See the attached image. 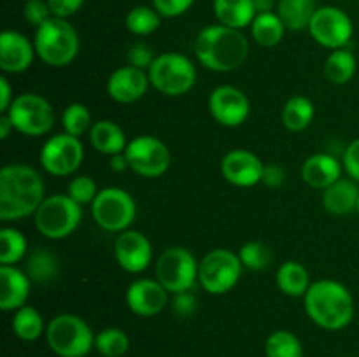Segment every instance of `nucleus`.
<instances>
[{
	"label": "nucleus",
	"instance_id": "obj_21",
	"mask_svg": "<svg viewBox=\"0 0 359 357\" xmlns=\"http://www.w3.org/2000/svg\"><path fill=\"white\" fill-rule=\"evenodd\" d=\"M30 276L16 266L0 265V308L16 312L25 307L30 296Z\"/></svg>",
	"mask_w": 359,
	"mask_h": 357
},
{
	"label": "nucleus",
	"instance_id": "obj_5",
	"mask_svg": "<svg viewBox=\"0 0 359 357\" xmlns=\"http://www.w3.org/2000/svg\"><path fill=\"white\" fill-rule=\"evenodd\" d=\"M46 340L58 357H86L95 349V335L83 317L60 314L46 328Z\"/></svg>",
	"mask_w": 359,
	"mask_h": 357
},
{
	"label": "nucleus",
	"instance_id": "obj_4",
	"mask_svg": "<svg viewBox=\"0 0 359 357\" xmlns=\"http://www.w3.org/2000/svg\"><path fill=\"white\" fill-rule=\"evenodd\" d=\"M34 46L37 56L46 65L62 69L76 59L81 41L79 34L69 20L53 16L35 28Z\"/></svg>",
	"mask_w": 359,
	"mask_h": 357
},
{
	"label": "nucleus",
	"instance_id": "obj_15",
	"mask_svg": "<svg viewBox=\"0 0 359 357\" xmlns=\"http://www.w3.org/2000/svg\"><path fill=\"white\" fill-rule=\"evenodd\" d=\"M209 112L214 121L226 128H237L248 121L251 114V102L238 88L223 84L217 86L209 97Z\"/></svg>",
	"mask_w": 359,
	"mask_h": 357
},
{
	"label": "nucleus",
	"instance_id": "obj_26",
	"mask_svg": "<svg viewBox=\"0 0 359 357\" xmlns=\"http://www.w3.org/2000/svg\"><path fill=\"white\" fill-rule=\"evenodd\" d=\"M276 284L280 293L291 298H304L309 287L312 286L311 273L302 262L286 261L279 266L276 275Z\"/></svg>",
	"mask_w": 359,
	"mask_h": 357
},
{
	"label": "nucleus",
	"instance_id": "obj_17",
	"mask_svg": "<svg viewBox=\"0 0 359 357\" xmlns=\"http://www.w3.org/2000/svg\"><path fill=\"white\" fill-rule=\"evenodd\" d=\"M265 163L248 149H231L221 160V174L237 188H252L263 178Z\"/></svg>",
	"mask_w": 359,
	"mask_h": 357
},
{
	"label": "nucleus",
	"instance_id": "obj_2",
	"mask_svg": "<svg viewBox=\"0 0 359 357\" xmlns=\"http://www.w3.org/2000/svg\"><path fill=\"white\" fill-rule=\"evenodd\" d=\"M195 55L212 72H233L248 59L249 41L237 28L210 24L196 35Z\"/></svg>",
	"mask_w": 359,
	"mask_h": 357
},
{
	"label": "nucleus",
	"instance_id": "obj_18",
	"mask_svg": "<svg viewBox=\"0 0 359 357\" xmlns=\"http://www.w3.org/2000/svg\"><path fill=\"white\" fill-rule=\"evenodd\" d=\"M168 290L154 279H139L126 290V304L139 317H154L168 304Z\"/></svg>",
	"mask_w": 359,
	"mask_h": 357
},
{
	"label": "nucleus",
	"instance_id": "obj_29",
	"mask_svg": "<svg viewBox=\"0 0 359 357\" xmlns=\"http://www.w3.org/2000/svg\"><path fill=\"white\" fill-rule=\"evenodd\" d=\"M287 28L284 27L283 20L277 13L256 14L255 21L251 23V35L256 44L263 48H273L280 44Z\"/></svg>",
	"mask_w": 359,
	"mask_h": 357
},
{
	"label": "nucleus",
	"instance_id": "obj_40",
	"mask_svg": "<svg viewBox=\"0 0 359 357\" xmlns=\"http://www.w3.org/2000/svg\"><path fill=\"white\" fill-rule=\"evenodd\" d=\"M23 18L35 28L41 27L49 18H53L48 0H27L23 6Z\"/></svg>",
	"mask_w": 359,
	"mask_h": 357
},
{
	"label": "nucleus",
	"instance_id": "obj_13",
	"mask_svg": "<svg viewBox=\"0 0 359 357\" xmlns=\"http://www.w3.org/2000/svg\"><path fill=\"white\" fill-rule=\"evenodd\" d=\"M309 34L319 46L326 49L347 48L354 34V24L349 14L335 6L318 7L309 24Z\"/></svg>",
	"mask_w": 359,
	"mask_h": 357
},
{
	"label": "nucleus",
	"instance_id": "obj_42",
	"mask_svg": "<svg viewBox=\"0 0 359 357\" xmlns=\"http://www.w3.org/2000/svg\"><path fill=\"white\" fill-rule=\"evenodd\" d=\"M195 0H153V7L161 18H179L188 13Z\"/></svg>",
	"mask_w": 359,
	"mask_h": 357
},
{
	"label": "nucleus",
	"instance_id": "obj_34",
	"mask_svg": "<svg viewBox=\"0 0 359 357\" xmlns=\"http://www.w3.org/2000/svg\"><path fill=\"white\" fill-rule=\"evenodd\" d=\"M266 357H304V345L294 332L277 329L265 342Z\"/></svg>",
	"mask_w": 359,
	"mask_h": 357
},
{
	"label": "nucleus",
	"instance_id": "obj_37",
	"mask_svg": "<svg viewBox=\"0 0 359 357\" xmlns=\"http://www.w3.org/2000/svg\"><path fill=\"white\" fill-rule=\"evenodd\" d=\"M62 126L63 132L69 135L81 136L86 132H90L93 121H91L90 108L84 104H70L67 105L62 114Z\"/></svg>",
	"mask_w": 359,
	"mask_h": 357
},
{
	"label": "nucleus",
	"instance_id": "obj_11",
	"mask_svg": "<svg viewBox=\"0 0 359 357\" xmlns=\"http://www.w3.org/2000/svg\"><path fill=\"white\" fill-rule=\"evenodd\" d=\"M9 115L14 130L27 136H42L55 126V108L42 94L23 93L18 94L11 104Z\"/></svg>",
	"mask_w": 359,
	"mask_h": 357
},
{
	"label": "nucleus",
	"instance_id": "obj_48",
	"mask_svg": "<svg viewBox=\"0 0 359 357\" xmlns=\"http://www.w3.org/2000/svg\"><path fill=\"white\" fill-rule=\"evenodd\" d=\"M109 164H111L112 172H119V174H121V172H126L130 168L128 158H126L125 153H119V154H114V156H111Z\"/></svg>",
	"mask_w": 359,
	"mask_h": 357
},
{
	"label": "nucleus",
	"instance_id": "obj_33",
	"mask_svg": "<svg viewBox=\"0 0 359 357\" xmlns=\"http://www.w3.org/2000/svg\"><path fill=\"white\" fill-rule=\"evenodd\" d=\"M27 275L35 282H49L58 275V259L48 248H35L27 258Z\"/></svg>",
	"mask_w": 359,
	"mask_h": 357
},
{
	"label": "nucleus",
	"instance_id": "obj_19",
	"mask_svg": "<svg viewBox=\"0 0 359 357\" xmlns=\"http://www.w3.org/2000/svg\"><path fill=\"white\" fill-rule=\"evenodd\" d=\"M151 86L147 70L125 65L116 69L107 79V94L118 104H135Z\"/></svg>",
	"mask_w": 359,
	"mask_h": 357
},
{
	"label": "nucleus",
	"instance_id": "obj_28",
	"mask_svg": "<svg viewBox=\"0 0 359 357\" xmlns=\"http://www.w3.org/2000/svg\"><path fill=\"white\" fill-rule=\"evenodd\" d=\"M314 115L316 108L312 100H309L304 94H294L284 105L280 119L290 132H304L312 125Z\"/></svg>",
	"mask_w": 359,
	"mask_h": 357
},
{
	"label": "nucleus",
	"instance_id": "obj_46",
	"mask_svg": "<svg viewBox=\"0 0 359 357\" xmlns=\"http://www.w3.org/2000/svg\"><path fill=\"white\" fill-rule=\"evenodd\" d=\"M196 310V300L191 293L175 294L174 300V312L179 317H189Z\"/></svg>",
	"mask_w": 359,
	"mask_h": 357
},
{
	"label": "nucleus",
	"instance_id": "obj_3",
	"mask_svg": "<svg viewBox=\"0 0 359 357\" xmlns=\"http://www.w3.org/2000/svg\"><path fill=\"white\" fill-rule=\"evenodd\" d=\"M304 307L311 321L326 331L346 329L356 312L351 290L332 279L312 282L304 296Z\"/></svg>",
	"mask_w": 359,
	"mask_h": 357
},
{
	"label": "nucleus",
	"instance_id": "obj_47",
	"mask_svg": "<svg viewBox=\"0 0 359 357\" xmlns=\"http://www.w3.org/2000/svg\"><path fill=\"white\" fill-rule=\"evenodd\" d=\"M14 94H13V88H11L9 79L6 76L0 77V112H7L9 111L11 104L14 102Z\"/></svg>",
	"mask_w": 359,
	"mask_h": 357
},
{
	"label": "nucleus",
	"instance_id": "obj_43",
	"mask_svg": "<svg viewBox=\"0 0 359 357\" xmlns=\"http://www.w3.org/2000/svg\"><path fill=\"white\" fill-rule=\"evenodd\" d=\"M342 164L346 174L359 184V136L346 147L342 156Z\"/></svg>",
	"mask_w": 359,
	"mask_h": 357
},
{
	"label": "nucleus",
	"instance_id": "obj_14",
	"mask_svg": "<svg viewBox=\"0 0 359 357\" xmlns=\"http://www.w3.org/2000/svg\"><path fill=\"white\" fill-rule=\"evenodd\" d=\"M42 168L55 177H69L84 160V147L79 136L69 133H56L49 136L41 149Z\"/></svg>",
	"mask_w": 359,
	"mask_h": 357
},
{
	"label": "nucleus",
	"instance_id": "obj_38",
	"mask_svg": "<svg viewBox=\"0 0 359 357\" xmlns=\"http://www.w3.org/2000/svg\"><path fill=\"white\" fill-rule=\"evenodd\" d=\"M238 258H241L244 268L252 270V272H262L272 262V251L263 241L252 240L242 245L241 251H238Z\"/></svg>",
	"mask_w": 359,
	"mask_h": 357
},
{
	"label": "nucleus",
	"instance_id": "obj_22",
	"mask_svg": "<svg viewBox=\"0 0 359 357\" xmlns=\"http://www.w3.org/2000/svg\"><path fill=\"white\" fill-rule=\"evenodd\" d=\"M344 164L333 154L318 153L309 156L302 164V178L307 186L325 191L326 188L342 178Z\"/></svg>",
	"mask_w": 359,
	"mask_h": 357
},
{
	"label": "nucleus",
	"instance_id": "obj_24",
	"mask_svg": "<svg viewBox=\"0 0 359 357\" xmlns=\"http://www.w3.org/2000/svg\"><path fill=\"white\" fill-rule=\"evenodd\" d=\"M90 142L95 150L107 154V156L125 153L126 146H128L121 126L109 119H100V121L93 122L90 130Z\"/></svg>",
	"mask_w": 359,
	"mask_h": 357
},
{
	"label": "nucleus",
	"instance_id": "obj_27",
	"mask_svg": "<svg viewBox=\"0 0 359 357\" xmlns=\"http://www.w3.org/2000/svg\"><path fill=\"white\" fill-rule=\"evenodd\" d=\"M316 9V0H279L276 13L287 30L302 31L305 28L309 30Z\"/></svg>",
	"mask_w": 359,
	"mask_h": 357
},
{
	"label": "nucleus",
	"instance_id": "obj_45",
	"mask_svg": "<svg viewBox=\"0 0 359 357\" xmlns=\"http://www.w3.org/2000/svg\"><path fill=\"white\" fill-rule=\"evenodd\" d=\"M286 181V170H284L280 164L277 163H269L265 164V170H263V178L262 182L269 188H280Z\"/></svg>",
	"mask_w": 359,
	"mask_h": 357
},
{
	"label": "nucleus",
	"instance_id": "obj_41",
	"mask_svg": "<svg viewBox=\"0 0 359 357\" xmlns=\"http://www.w3.org/2000/svg\"><path fill=\"white\" fill-rule=\"evenodd\" d=\"M156 56L158 55H154L151 46H147L146 42H137V44H133L128 49V65L142 70H149V66L153 65Z\"/></svg>",
	"mask_w": 359,
	"mask_h": 357
},
{
	"label": "nucleus",
	"instance_id": "obj_7",
	"mask_svg": "<svg viewBox=\"0 0 359 357\" xmlns=\"http://www.w3.org/2000/svg\"><path fill=\"white\" fill-rule=\"evenodd\" d=\"M83 219V206L69 195L46 196L34 214V223L39 233L49 240H63L79 227Z\"/></svg>",
	"mask_w": 359,
	"mask_h": 357
},
{
	"label": "nucleus",
	"instance_id": "obj_31",
	"mask_svg": "<svg viewBox=\"0 0 359 357\" xmlns=\"http://www.w3.org/2000/svg\"><path fill=\"white\" fill-rule=\"evenodd\" d=\"M48 326L44 324V318L39 314L37 308L34 307H21L20 310L14 312L13 317V331L23 342H35L46 332Z\"/></svg>",
	"mask_w": 359,
	"mask_h": 357
},
{
	"label": "nucleus",
	"instance_id": "obj_51",
	"mask_svg": "<svg viewBox=\"0 0 359 357\" xmlns=\"http://www.w3.org/2000/svg\"><path fill=\"white\" fill-rule=\"evenodd\" d=\"M356 212H358V216H359V198H358V203H356Z\"/></svg>",
	"mask_w": 359,
	"mask_h": 357
},
{
	"label": "nucleus",
	"instance_id": "obj_23",
	"mask_svg": "<svg viewBox=\"0 0 359 357\" xmlns=\"http://www.w3.org/2000/svg\"><path fill=\"white\" fill-rule=\"evenodd\" d=\"M359 186L351 177L339 178L323 191V206L332 216H349L356 212Z\"/></svg>",
	"mask_w": 359,
	"mask_h": 357
},
{
	"label": "nucleus",
	"instance_id": "obj_50",
	"mask_svg": "<svg viewBox=\"0 0 359 357\" xmlns=\"http://www.w3.org/2000/svg\"><path fill=\"white\" fill-rule=\"evenodd\" d=\"M11 130H14V126H13V122H11L9 115L2 114L0 115V139L6 140L7 136H9Z\"/></svg>",
	"mask_w": 359,
	"mask_h": 357
},
{
	"label": "nucleus",
	"instance_id": "obj_12",
	"mask_svg": "<svg viewBox=\"0 0 359 357\" xmlns=\"http://www.w3.org/2000/svg\"><path fill=\"white\" fill-rule=\"evenodd\" d=\"M130 170L146 178L161 177L172 164V154L167 144L153 135H139L125 149Z\"/></svg>",
	"mask_w": 359,
	"mask_h": 357
},
{
	"label": "nucleus",
	"instance_id": "obj_44",
	"mask_svg": "<svg viewBox=\"0 0 359 357\" xmlns=\"http://www.w3.org/2000/svg\"><path fill=\"white\" fill-rule=\"evenodd\" d=\"M48 6L53 16L69 20L84 6V0H48Z\"/></svg>",
	"mask_w": 359,
	"mask_h": 357
},
{
	"label": "nucleus",
	"instance_id": "obj_9",
	"mask_svg": "<svg viewBox=\"0 0 359 357\" xmlns=\"http://www.w3.org/2000/svg\"><path fill=\"white\" fill-rule=\"evenodd\" d=\"M242 270L244 265L237 252L230 248H214L200 259L198 284L205 293L221 296L237 286Z\"/></svg>",
	"mask_w": 359,
	"mask_h": 357
},
{
	"label": "nucleus",
	"instance_id": "obj_36",
	"mask_svg": "<svg viewBox=\"0 0 359 357\" xmlns=\"http://www.w3.org/2000/svg\"><path fill=\"white\" fill-rule=\"evenodd\" d=\"M130 349V338L123 329L105 328L95 335V350L104 357H123Z\"/></svg>",
	"mask_w": 359,
	"mask_h": 357
},
{
	"label": "nucleus",
	"instance_id": "obj_10",
	"mask_svg": "<svg viewBox=\"0 0 359 357\" xmlns=\"http://www.w3.org/2000/svg\"><path fill=\"white\" fill-rule=\"evenodd\" d=\"M198 265L189 248L168 247L156 259V280L174 296L188 293L198 282Z\"/></svg>",
	"mask_w": 359,
	"mask_h": 357
},
{
	"label": "nucleus",
	"instance_id": "obj_25",
	"mask_svg": "<svg viewBox=\"0 0 359 357\" xmlns=\"http://www.w3.org/2000/svg\"><path fill=\"white\" fill-rule=\"evenodd\" d=\"M214 14L219 24L242 30L251 27L256 18L255 0H214Z\"/></svg>",
	"mask_w": 359,
	"mask_h": 357
},
{
	"label": "nucleus",
	"instance_id": "obj_6",
	"mask_svg": "<svg viewBox=\"0 0 359 357\" xmlns=\"http://www.w3.org/2000/svg\"><path fill=\"white\" fill-rule=\"evenodd\" d=\"M151 86L165 97H182L196 84V66L181 52H161L147 70Z\"/></svg>",
	"mask_w": 359,
	"mask_h": 357
},
{
	"label": "nucleus",
	"instance_id": "obj_52",
	"mask_svg": "<svg viewBox=\"0 0 359 357\" xmlns=\"http://www.w3.org/2000/svg\"><path fill=\"white\" fill-rule=\"evenodd\" d=\"M358 2H359V0H358Z\"/></svg>",
	"mask_w": 359,
	"mask_h": 357
},
{
	"label": "nucleus",
	"instance_id": "obj_32",
	"mask_svg": "<svg viewBox=\"0 0 359 357\" xmlns=\"http://www.w3.org/2000/svg\"><path fill=\"white\" fill-rule=\"evenodd\" d=\"M27 238L16 227L0 230V265L16 266L21 259L27 258Z\"/></svg>",
	"mask_w": 359,
	"mask_h": 357
},
{
	"label": "nucleus",
	"instance_id": "obj_16",
	"mask_svg": "<svg viewBox=\"0 0 359 357\" xmlns=\"http://www.w3.org/2000/svg\"><path fill=\"white\" fill-rule=\"evenodd\" d=\"M114 255L125 272L142 273L153 262V245L149 238L135 230H126L118 234L114 244Z\"/></svg>",
	"mask_w": 359,
	"mask_h": 357
},
{
	"label": "nucleus",
	"instance_id": "obj_39",
	"mask_svg": "<svg viewBox=\"0 0 359 357\" xmlns=\"http://www.w3.org/2000/svg\"><path fill=\"white\" fill-rule=\"evenodd\" d=\"M98 186L90 175H77L67 186V195L74 200L76 203H79L81 206L91 205L95 202L98 195Z\"/></svg>",
	"mask_w": 359,
	"mask_h": 357
},
{
	"label": "nucleus",
	"instance_id": "obj_8",
	"mask_svg": "<svg viewBox=\"0 0 359 357\" xmlns=\"http://www.w3.org/2000/svg\"><path fill=\"white\" fill-rule=\"evenodd\" d=\"M93 220L109 233H123L130 230L137 217V203L126 189L104 188L98 191L97 198L91 203Z\"/></svg>",
	"mask_w": 359,
	"mask_h": 357
},
{
	"label": "nucleus",
	"instance_id": "obj_20",
	"mask_svg": "<svg viewBox=\"0 0 359 357\" xmlns=\"http://www.w3.org/2000/svg\"><path fill=\"white\" fill-rule=\"evenodd\" d=\"M35 52L34 42L16 30H4L0 35V69L6 74H21L30 69Z\"/></svg>",
	"mask_w": 359,
	"mask_h": 357
},
{
	"label": "nucleus",
	"instance_id": "obj_49",
	"mask_svg": "<svg viewBox=\"0 0 359 357\" xmlns=\"http://www.w3.org/2000/svg\"><path fill=\"white\" fill-rule=\"evenodd\" d=\"M255 7L258 14L273 13V9H277V2L276 0H255Z\"/></svg>",
	"mask_w": 359,
	"mask_h": 357
},
{
	"label": "nucleus",
	"instance_id": "obj_1",
	"mask_svg": "<svg viewBox=\"0 0 359 357\" xmlns=\"http://www.w3.org/2000/svg\"><path fill=\"white\" fill-rule=\"evenodd\" d=\"M46 198V186L35 168L11 163L0 170V219L20 220L34 216Z\"/></svg>",
	"mask_w": 359,
	"mask_h": 357
},
{
	"label": "nucleus",
	"instance_id": "obj_35",
	"mask_svg": "<svg viewBox=\"0 0 359 357\" xmlns=\"http://www.w3.org/2000/svg\"><path fill=\"white\" fill-rule=\"evenodd\" d=\"M126 28L137 37H146L154 34L161 24V16L154 7L137 6L126 14Z\"/></svg>",
	"mask_w": 359,
	"mask_h": 357
},
{
	"label": "nucleus",
	"instance_id": "obj_30",
	"mask_svg": "<svg viewBox=\"0 0 359 357\" xmlns=\"http://www.w3.org/2000/svg\"><path fill=\"white\" fill-rule=\"evenodd\" d=\"M358 70V59L353 51L347 48L335 49L330 52L325 62V76L332 84L342 86L354 77Z\"/></svg>",
	"mask_w": 359,
	"mask_h": 357
}]
</instances>
